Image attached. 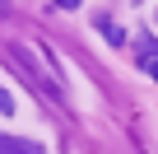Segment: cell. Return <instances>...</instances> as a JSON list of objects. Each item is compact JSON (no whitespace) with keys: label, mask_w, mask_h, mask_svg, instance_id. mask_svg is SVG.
<instances>
[{"label":"cell","mask_w":158,"mask_h":154,"mask_svg":"<svg viewBox=\"0 0 158 154\" xmlns=\"http://www.w3.org/2000/svg\"><path fill=\"white\" fill-rule=\"evenodd\" d=\"M14 112V98H10V89H0V117H10Z\"/></svg>","instance_id":"cell-3"},{"label":"cell","mask_w":158,"mask_h":154,"mask_svg":"<svg viewBox=\"0 0 158 154\" xmlns=\"http://www.w3.org/2000/svg\"><path fill=\"white\" fill-rule=\"evenodd\" d=\"M84 0H56V10H79Z\"/></svg>","instance_id":"cell-4"},{"label":"cell","mask_w":158,"mask_h":154,"mask_svg":"<svg viewBox=\"0 0 158 154\" xmlns=\"http://www.w3.org/2000/svg\"><path fill=\"white\" fill-rule=\"evenodd\" d=\"M135 5H139V0H135Z\"/></svg>","instance_id":"cell-6"},{"label":"cell","mask_w":158,"mask_h":154,"mask_svg":"<svg viewBox=\"0 0 158 154\" xmlns=\"http://www.w3.org/2000/svg\"><path fill=\"white\" fill-rule=\"evenodd\" d=\"M149 75H153V80H158V56H153V61H149Z\"/></svg>","instance_id":"cell-5"},{"label":"cell","mask_w":158,"mask_h":154,"mask_svg":"<svg viewBox=\"0 0 158 154\" xmlns=\"http://www.w3.org/2000/svg\"><path fill=\"white\" fill-rule=\"evenodd\" d=\"M0 154H42V145H33V140H14V135H0Z\"/></svg>","instance_id":"cell-1"},{"label":"cell","mask_w":158,"mask_h":154,"mask_svg":"<svg viewBox=\"0 0 158 154\" xmlns=\"http://www.w3.org/2000/svg\"><path fill=\"white\" fill-rule=\"evenodd\" d=\"M98 28H102V37H107L112 47H121V42H126V33H121V28H116L112 19H98Z\"/></svg>","instance_id":"cell-2"}]
</instances>
